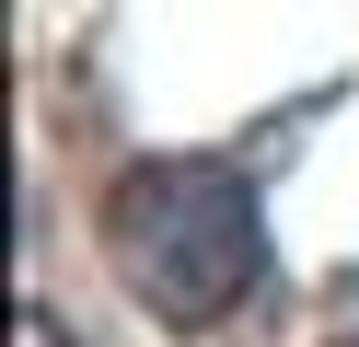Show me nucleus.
Masks as SVG:
<instances>
[{
	"label": "nucleus",
	"instance_id": "nucleus-1",
	"mask_svg": "<svg viewBox=\"0 0 359 347\" xmlns=\"http://www.w3.org/2000/svg\"><path fill=\"white\" fill-rule=\"evenodd\" d=\"M104 254L163 324H220L266 278V197L243 162H128L104 197Z\"/></svg>",
	"mask_w": 359,
	"mask_h": 347
},
{
	"label": "nucleus",
	"instance_id": "nucleus-2",
	"mask_svg": "<svg viewBox=\"0 0 359 347\" xmlns=\"http://www.w3.org/2000/svg\"><path fill=\"white\" fill-rule=\"evenodd\" d=\"M12 347H70V336H58V313H35V301H24V324H12Z\"/></svg>",
	"mask_w": 359,
	"mask_h": 347
}]
</instances>
